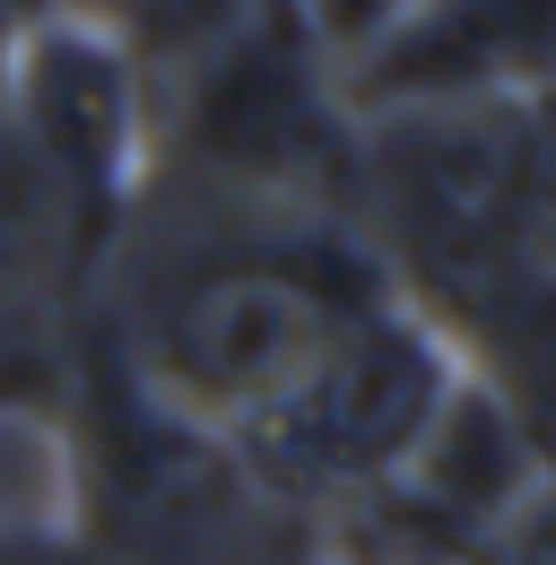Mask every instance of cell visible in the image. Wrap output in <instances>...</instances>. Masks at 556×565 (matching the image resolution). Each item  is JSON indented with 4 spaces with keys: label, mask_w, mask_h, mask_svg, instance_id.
<instances>
[{
    "label": "cell",
    "mask_w": 556,
    "mask_h": 565,
    "mask_svg": "<svg viewBox=\"0 0 556 565\" xmlns=\"http://www.w3.org/2000/svg\"><path fill=\"white\" fill-rule=\"evenodd\" d=\"M356 235L426 322L539 262L548 105H409L356 114Z\"/></svg>",
    "instance_id": "3957f363"
},
{
    "label": "cell",
    "mask_w": 556,
    "mask_h": 565,
    "mask_svg": "<svg viewBox=\"0 0 556 565\" xmlns=\"http://www.w3.org/2000/svg\"><path fill=\"white\" fill-rule=\"evenodd\" d=\"M0 565H105L87 540H78V522H70V504H0Z\"/></svg>",
    "instance_id": "30bf717a"
},
{
    "label": "cell",
    "mask_w": 556,
    "mask_h": 565,
    "mask_svg": "<svg viewBox=\"0 0 556 565\" xmlns=\"http://www.w3.org/2000/svg\"><path fill=\"white\" fill-rule=\"evenodd\" d=\"M452 383H461L452 340L417 313L409 296H392V305H374L340 349L313 365V383H304L253 444H235V452L261 470V488H270L296 522L348 531V522H365V513L392 495V479L409 470V452L426 444L435 409L452 401Z\"/></svg>",
    "instance_id": "5b68a950"
},
{
    "label": "cell",
    "mask_w": 556,
    "mask_h": 565,
    "mask_svg": "<svg viewBox=\"0 0 556 565\" xmlns=\"http://www.w3.org/2000/svg\"><path fill=\"white\" fill-rule=\"evenodd\" d=\"M365 122L340 87V53L304 0H253V18L157 87V174L270 210L356 217Z\"/></svg>",
    "instance_id": "277c9868"
},
{
    "label": "cell",
    "mask_w": 556,
    "mask_h": 565,
    "mask_svg": "<svg viewBox=\"0 0 556 565\" xmlns=\"http://www.w3.org/2000/svg\"><path fill=\"white\" fill-rule=\"evenodd\" d=\"M392 9H400V0H304V18L322 26V44H331L340 62L374 35V26H383V18H392Z\"/></svg>",
    "instance_id": "8fae6325"
},
{
    "label": "cell",
    "mask_w": 556,
    "mask_h": 565,
    "mask_svg": "<svg viewBox=\"0 0 556 565\" xmlns=\"http://www.w3.org/2000/svg\"><path fill=\"white\" fill-rule=\"evenodd\" d=\"M62 504L105 565H287L313 540V522H296L217 426L148 392L96 322L70 365Z\"/></svg>",
    "instance_id": "7a4b0ae2"
},
{
    "label": "cell",
    "mask_w": 556,
    "mask_h": 565,
    "mask_svg": "<svg viewBox=\"0 0 556 565\" xmlns=\"http://www.w3.org/2000/svg\"><path fill=\"white\" fill-rule=\"evenodd\" d=\"M356 114L556 105V0H400L340 62Z\"/></svg>",
    "instance_id": "52a82bcc"
},
{
    "label": "cell",
    "mask_w": 556,
    "mask_h": 565,
    "mask_svg": "<svg viewBox=\"0 0 556 565\" xmlns=\"http://www.w3.org/2000/svg\"><path fill=\"white\" fill-rule=\"evenodd\" d=\"M62 305H87V270H78V244H70L53 183L35 174L26 140L0 114V331L44 322Z\"/></svg>",
    "instance_id": "ba28073f"
},
{
    "label": "cell",
    "mask_w": 556,
    "mask_h": 565,
    "mask_svg": "<svg viewBox=\"0 0 556 565\" xmlns=\"http://www.w3.org/2000/svg\"><path fill=\"white\" fill-rule=\"evenodd\" d=\"M400 287L356 217L270 210L157 174L114 270L96 279V331L183 418L253 444L313 383V365Z\"/></svg>",
    "instance_id": "6da1fadb"
},
{
    "label": "cell",
    "mask_w": 556,
    "mask_h": 565,
    "mask_svg": "<svg viewBox=\"0 0 556 565\" xmlns=\"http://www.w3.org/2000/svg\"><path fill=\"white\" fill-rule=\"evenodd\" d=\"M539 262H556V105H548V140H539Z\"/></svg>",
    "instance_id": "4fadbf2b"
},
{
    "label": "cell",
    "mask_w": 556,
    "mask_h": 565,
    "mask_svg": "<svg viewBox=\"0 0 556 565\" xmlns=\"http://www.w3.org/2000/svg\"><path fill=\"white\" fill-rule=\"evenodd\" d=\"M53 9L105 26L157 87H174L201 53H217V44L253 18V0H53Z\"/></svg>",
    "instance_id": "9c48e42d"
},
{
    "label": "cell",
    "mask_w": 556,
    "mask_h": 565,
    "mask_svg": "<svg viewBox=\"0 0 556 565\" xmlns=\"http://www.w3.org/2000/svg\"><path fill=\"white\" fill-rule=\"evenodd\" d=\"M18 9H26V0H0V53H9V26H18Z\"/></svg>",
    "instance_id": "5bb4252c"
},
{
    "label": "cell",
    "mask_w": 556,
    "mask_h": 565,
    "mask_svg": "<svg viewBox=\"0 0 556 565\" xmlns=\"http://www.w3.org/2000/svg\"><path fill=\"white\" fill-rule=\"evenodd\" d=\"M0 114L26 140L35 174L53 183L87 296H96L157 183V78L105 26L70 18L53 0H26L0 53Z\"/></svg>",
    "instance_id": "8992f818"
},
{
    "label": "cell",
    "mask_w": 556,
    "mask_h": 565,
    "mask_svg": "<svg viewBox=\"0 0 556 565\" xmlns=\"http://www.w3.org/2000/svg\"><path fill=\"white\" fill-rule=\"evenodd\" d=\"M287 565H400V557H383L374 540H348V531H313Z\"/></svg>",
    "instance_id": "7c38bea8"
}]
</instances>
